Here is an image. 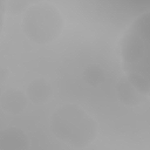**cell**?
Returning a JSON list of instances; mask_svg holds the SVG:
<instances>
[{
  "label": "cell",
  "instance_id": "6da1fadb",
  "mask_svg": "<svg viewBox=\"0 0 150 150\" xmlns=\"http://www.w3.org/2000/svg\"><path fill=\"white\" fill-rule=\"evenodd\" d=\"M121 59L125 77L142 94L149 95V12L139 14L122 36Z\"/></svg>",
  "mask_w": 150,
  "mask_h": 150
},
{
  "label": "cell",
  "instance_id": "7a4b0ae2",
  "mask_svg": "<svg viewBox=\"0 0 150 150\" xmlns=\"http://www.w3.org/2000/svg\"><path fill=\"white\" fill-rule=\"evenodd\" d=\"M52 130L55 136L71 145H86L95 138V121L79 107L68 104L54 111Z\"/></svg>",
  "mask_w": 150,
  "mask_h": 150
},
{
  "label": "cell",
  "instance_id": "3957f363",
  "mask_svg": "<svg viewBox=\"0 0 150 150\" xmlns=\"http://www.w3.org/2000/svg\"><path fill=\"white\" fill-rule=\"evenodd\" d=\"M25 34L34 42L47 43L57 38L62 28L60 13L50 5H36L27 8L22 21Z\"/></svg>",
  "mask_w": 150,
  "mask_h": 150
},
{
  "label": "cell",
  "instance_id": "277c9868",
  "mask_svg": "<svg viewBox=\"0 0 150 150\" xmlns=\"http://www.w3.org/2000/svg\"><path fill=\"white\" fill-rule=\"evenodd\" d=\"M116 90L120 100L127 105H138L139 103L144 102L148 97L146 95L138 91L125 76L120 79L116 86Z\"/></svg>",
  "mask_w": 150,
  "mask_h": 150
},
{
  "label": "cell",
  "instance_id": "5b68a950",
  "mask_svg": "<svg viewBox=\"0 0 150 150\" xmlns=\"http://www.w3.org/2000/svg\"><path fill=\"white\" fill-rule=\"evenodd\" d=\"M27 95L20 89H9L1 96V105L9 114H20L27 103Z\"/></svg>",
  "mask_w": 150,
  "mask_h": 150
},
{
  "label": "cell",
  "instance_id": "8992f818",
  "mask_svg": "<svg viewBox=\"0 0 150 150\" xmlns=\"http://www.w3.org/2000/svg\"><path fill=\"white\" fill-rule=\"evenodd\" d=\"M27 138L25 134L15 128H9L0 132V149H25Z\"/></svg>",
  "mask_w": 150,
  "mask_h": 150
},
{
  "label": "cell",
  "instance_id": "52a82bcc",
  "mask_svg": "<svg viewBox=\"0 0 150 150\" xmlns=\"http://www.w3.org/2000/svg\"><path fill=\"white\" fill-rule=\"evenodd\" d=\"M52 94V89L43 79H36L30 82L27 88V97L35 104L45 103Z\"/></svg>",
  "mask_w": 150,
  "mask_h": 150
},
{
  "label": "cell",
  "instance_id": "ba28073f",
  "mask_svg": "<svg viewBox=\"0 0 150 150\" xmlns=\"http://www.w3.org/2000/svg\"><path fill=\"white\" fill-rule=\"evenodd\" d=\"M5 6H6V13L11 15H16L22 12H25L29 4L26 0H5Z\"/></svg>",
  "mask_w": 150,
  "mask_h": 150
},
{
  "label": "cell",
  "instance_id": "9c48e42d",
  "mask_svg": "<svg viewBox=\"0 0 150 150\" xmlns=\"http://www.w3.org/2000/svg\"><path fill=\"white\" fill-rule=\"evenodd\" d=\"M102 70L97 66H90L86 71H84V80L87 81L88 84L90 86H97L102 81Z\"/></svg>",
  "mask_w": 150,
  "mask_h": 150
},
{
  "label": "cell",
  "instance_id": "30bf717a",
  "mask_svg": "<svg viewBox=\"0 0 150 150\" xmlns=\"http://www.w3.org/2000/svg\"><path fill=\"white\" fill-rule=\"evenodd\" d=\"M5 14H6V6H5V0H0V33H1V30H2V26H4Z\"/></svg>",
  "mask_w": 150,
  "mask_h": 150
},
{
  "label": "cell",
  "instance_id": "8fae6325",
  "mask_svg": "<svg viewBox=\"0 0 150 150\" xmlns=\"http://www.w3.org/2000/svg\"><path fill=\"white\" fill-rule=\"evenodd\" d=\"M26 1L30 5V4H38V2H40V1H42V0H26Z\"/></svg>",
  "mask_w": 150,
  "mask_h": 150
}]
</instances>
